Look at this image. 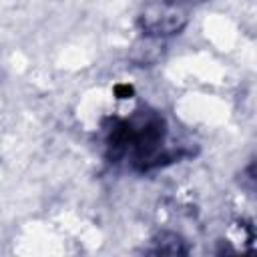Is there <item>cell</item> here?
Segmentation results:
<instances>
[{"label": "cell", "instance_id": "6da1fadb", "mask_svg": "<svg viewBox=\"0 0 257 257\" xmlns=\"http://www.w3.org/2000/svg\"><path fill=\"white\" fill-rule=\"evenodd\" d=\"M106 128V157L110 163L126 161L135 171H151L179 161L187 151L167 149V120L153 108H141L131 118H110Z\"/></svg>", "mask_w": 257, "mask_h": 257}, {"label": "cell", "instance_id": "7a4b0ae2", "mask_svg": "<svg viewBox=\"0 0 257 257\" xmlns=\"http://www.w3.org/2000/svg\"><path fill=\"white\" fill-rule=\"evenodd\" d=\"M189 22L185 0H153L139 14V26L145 36L167 38L179 34Z\"/></svg>", "mask_w": 257, "mask_h": 257}, {"label": "cell", "instance_id": "3957f363", "mask_svg": "<svg viewBox=\"0 0 257 257\" xmlns=\"http://www.w3.org/2000/svg\"><path fill=\"white\" fill-rule=\"evenodd\" d=\"M151 243L153 247L147 249V253H153V255H187L189 253L187 241L173 231H161L159 235L153 237Z\"/></svg>", "mask_w": 257, "mask_h": 257}, {"label": "cell", "instance_id": "277c9868", "mask_svg": "<svg viewBox=\"0 0 257 257\" xmlns=\"http://www.w3.org/2000/svg\"><path fill=\"white\" fill-rule=\"evenodd\" d=\"M161 38H151V36H145L143 40L135 42L133 50H131V60L137 62L139 66H151L153 62L159 60V56L163 54V46L159 42Z\"/></svg>", "mask_w": 257, "mask_h": 257}, {"label": "cell", "instance_id": "5b68a950", "mask_svg": "<svg viewBox=\"0 0 257 257\" xmlns=\"http://www.w3.org/2000/svg\"><path fill=\"white\" fill-rule=\"evenodd\" d=\"M114 92H116L118 98H128V96L133 94V86H128V84H118V86L114 88Z\"/></svg>", "mask_w": 257, "mask_h": 257}, {"label": "cell", "instance_id": "8992f818", "mask_svg": "<svg viewBox=\"0 0 257 257\" xmlns=\"http://www.w3.org/2000/svg\"><path fill=\"white\" fill-rule=\"evenodd\" d=\"M187 4H201V2H205V0H185Z\"/></svg>", "mask_w": 257, "mask_h": 257}]
</instances>
